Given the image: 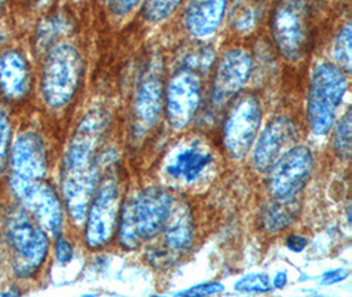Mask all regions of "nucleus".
Masks as SVG:
<instances>
[{"mask_svg":"<svg viewBox=\"0 0 352 297\" xmlns=\"http://www.w3.org/2000/svg\"><path fill=\"white\" fill-rule=\"evenodd\" d=\"M111 127V112L104 106L87 110L66 145L63 161V194L72 221L85 222L91 198L106 167L116 160L113 150H103Z\"/></svg>","mask_w":352,"mask_h":297,"instance_id":"obj_1","label":"nucleus"},{"mask_svg":"<svg viewBox=\"0 0 352 297\" xmlns=\"http://www.w3.org/2000/svg\"><path fill=\"white\" fill-rule=\"evenodd\" d=\"M38 92L43 103L53 112L67 109L80 93L86 61L80 48L67 37L41 56Z\"/></svg>","mask_w":352,"mask_h":297,"instance_id":"obj_2","label":"nucleus"},{"mask_svg":"<svg viewBox=\"0 0 352 297\" xmlns=\"http://www.w3.org/2000/svg\"><path fill=\"white\" fill-rule=\"evenodd\" d=\"M323 1L326 0H272L268 21L273 47L289 65H300L309 56L316 11Z\"/></svg>","mask_w":352,"mask_h":297,"instance_id":"obj_3","label":"nucleus"},{"mask_svg":"<svg viewBox=\"0 0 352 297\" xmlns=\"http://www.w3.org/2000/svg\"><path fill=\"white\" fill-rule=\"evenodd\" d=\"M350 74L331 60L314 63L306 93V125L316 138L331 134L343 112L350 86Z\"/></svg>","mask_w":352,"mask_h":297,"instance_id":"obj_4","label":"nucleus"},{"mask_svg":"<svg viewBox=\"0 0 352 297\" xmlns=\"http://www.w3.org/2000/svg\"><path fill=\"white\" fill-rule=\"evenodd\" d=\"M175 200L169 192L149 187L139 192L119 213V242L127 250L138 249L143 242L160 234L170 214Z\"/></svg>","mask_w":352,"mask_h":297,"instance_id":"obj_5","label":"nucleus"},{"mask_svg":"<svg viewBox=\"0 0 352 297\" xmlns=\"http://www.w3.org/2000/svg\"><path fill=\"white\" fill-rule=\"evenodd\" d=\"M204 66L188 59L165 79L164 118L168 125L182 132L192 125L204 103Z\"/></svg>","mask_w":352,"mask_h":297,"instance_id":"obj_6","label":"nucleus"},{"mask_svg":"<svg viewBox=\"0 0 352 297\" xmlns=\"http://www.w3.org/2000/svg\"><path fill=\"white\" fill-rule=\"evenodd\" d=\"M6 238L15 275L21 279L34 276L49 254L47 232L25 210H14L6 219Z\"/></svg>","mask_w":352,"mask_h":297,"instance_id":"obj_7","label":"nucleus"},{"mask_svg":"<svg viewBox=\"0 0 352 297\" xmlns=\"http://www.w3.org/2000/svg\"><path fill=\"white\" fill-rule=\"evenodd\" d=\"M164 61L159 54L151 56L143 65L131 102V135L133 141L145 138L164 116Z\"/></svg>","mask_w":352,"mask_h":297,"instance_id":"obj_8","label":"nucleus"},{"mask_svg":"<svg viewBox=\"0 0 352 297\" xmlns=\"http://www.w3.org/2000/svg\"><path fill=\"white\" fill-rule=\"evenodd\" d=\"M222 143L228 156L241 160L247 156L263 127L264 107L256 93L243 92L226 107Z\"/></svg>","mask_w":352,"mask_h":297,"instance_id":"obj_9","label":"nucleus"},{"mask_svg":"<svg viewBox=\"0 0 352 297\" xmlns=\"http://www.w3.org/2000/svg\"><path fill=\"white\" fill-rule=\"evenodd\" d=\"M208 99L214 110H224L241 94L255 72V57L248 48H227L212 60Z\"/></svg>","mask_w":352,"mask_h":297,"instance_id":"obj_10","label":"nucleus"},{"mask_svg":"<svg viewBox=\"0 0 352 297\" xmlns=\"http://www.w3.org/2000/svg\"><path fill=\"white\" fill-rule=\"evenodd\" d=\"M111 161L102 174L85 218V242L91 250L104 247L115 234L120 210V189Z\"/></svg>","mask_w":352,"mask_h":297,"instance_id":"obj_11","label":"nucleus"},{"mask_svg":"<svg viewBox=\"0 0 352 297\" xmlns=\"http://www.w3.org/2000/svg\"><path fill=\"white\" fill-rule=\"evenodd\" d=\"M7 165L10 167V187L15 196L45 180L48 148L44 136L36 130L21 131L12 141Z\"/></svg>","mask_w":352,"mask_h":297,"instance_id":"obj_12","label":"nucleus"},{"mask_svg":"<svg viewBox=\"0 0 352 297\" xmlns=\"http://www.w3.org/2000/svg\"><path fill=\"white\" fill-rule=\"evenodd\" d=\"M215 164V152L204 136L184 138L170 148L162 164L168 180L181 187L199 183Z\"/></svg>","mask_w":352,"mask_h":297,"instance_id":"obj_13","label":"nucleus"},{"mask_svg":"<svg viewBox=\"0 0 352 297\" xmlns=\"http://www.w3.org/2000/svg\"><path fill=\"white\" fill-rule=\"evenodd\" d=\"M301 141V128L288 114H277L261 127L252 148L255 170L270 173L276 163Z\"/></svg>","mask_w":352,"mask_h":297,"instance_id":"obj_14","label":"nucleus"},{"mask_svg":"<svg viewBox=\"0 0 352 297\" xmlns=\"http://www.w3.org/2000/svg\"><path fill=\"white\" fill-rule=\"evenodd\" d=\"M314 170V154L297 144L281 157L270 172V190L274 200H293L310 181Z\"/></svg>","mask_w":352,"mask_h":297,"instance_id":"obj_15","label":"nucleus"},{"mask_svg":"<svg viewBox=\"0 0 352 297\" xmlns=\"http://www.w3.org/2000/svg\"><path fill=\"white\" fill-rule=\"evenodd\" d=\"M33 69L25 53L17 48L0 50V98L11 105L27 101L33 90Z\"/></svg>","mask_w":352,"mask_h":297,"instance_id":"obj_16","label":"nucleus"},{"mask_svg":"<svg viewBox=\"0 0 352 297\" xmlns=\"http://www.w3.org/2000/svg\"><path fill=\"white\" fill-rule=\"evenodd\" d=\"M231 0H186L181 10L185 32L197 41L212 39L228 16Z\"/></svg>","mask_w":352,"mask_h":297,"instance_id":"obj_17","label":"nucleus"},{"mask_svg":"<svg viewBox=\"0 0 352 297\" xmlns=\"http://www.w3.org/2000/svg\"><path fill=\"white\" fill-rule=\"evenodd\" d=\"M16 198L47 233L60 235L64 225V209L58 194L47 180L23 190Z\"/></svg>","mask_w":352,"mask_h":297,"instance_id":"obj_18","label":"nucleus"},{"mask_svg":"<svg viewBox=\"0 0 352 297\" xmlns=\"http://www.w3.org/2000/svg\"><path fill=\"white\" fill-rule=\"evenodd\" d=\"M162 232L166 245L172 250L189 249L194 239V222L190 209L185 203H173Z\"/></svg>","mask_w":352,"mask_h":297,"instance_id":"obj_19","label":"nucleus"},{"mask_svg":"<svg viewBox=\"0 0 352 297\" xmlns=\"http://www.w3.org/2000/svg\"><path fill=\"white\" fill-rule=\"evenodd\" d=\"M70 24L63 14H52L41 19L34 32V49L43 56L49 48L66 39Z\"/></svg>","mask_w":352,"mask_h":297,"instance_id":"obj_20","label":"nucleus"},{"mask_svg":"<svg viewBox=\"0 0 352 297\" xmlns=\"http://www.w3.org/2000/svg\"><path fill=\"white\" fill-rule=\"evenodd\" d=\"M300 212V205L297 203V198L293 200H274L267 203L261 209V225L264 229L270 233L280 232L297 218V214Z\"/></svg>","mask_w":352,"mask_h":297,"instance_id":"obj_21","label":"nucleus"},{"mask_svg":"<svg viewBox=\"0 0 352 297\" xmlns=\"http://www.w3.org/2000/svg\"><path fill=\"white\" fill-rule=\"evenodd\" d=\"M186 0H142L138 14L146 24L159 25L181 12Z\"/></svg>","mask_w":352,"mask_h":297,"instance_id":"obj_22","label":"nucleus"},{"mask_svg":"<svg viewBox=\"0 0 352 297\" xmlns=\"http://www.w3.org/2000/svg\"><path fill=\"white\" fill-rule=\"evenodd\" d=\"M351 21L347 20L336 33L331 44V61L351 74Z\"/></svg>","mask_w":352,"mask_h":297,"instance_id":"obj_23","label":"nucleus"},{"mask_svg":"<svg viewBox=\"0 0 352 297\" xmlns=\"http://www.w3.org/2000/svg\"><path fill=\"white\" fill-rule=\"evenodd\" d=\"M351 109L347 107L346 111L342 112L334 128L331 130L333 151L342 160H349L351 157Z\"/></svg>","mask_w":352,"mask_h":297,"instance_id":"obj_24","label":"nucleus"},{"mask_svg":"<svg viewBox=\"0 0 352 297\" xmlns=\"http://www.w3.org/2000/svg\"><path fill=\"white\" fill-rule=\"evenodd\" d=\"M12 121L8 110L0 105V174L6 170L12 145Z\"/></svg>","mask_w":352,"mask_h":297,"instance_id":"obj_25","label":"nucleus"},{"mask_svg":"<svg viewBox=\"0 0 352 297\" xmlns=\"http://www.w3.org/2000/svg\"><path fill=\"white\" fill-rule=\"evenodd\" d=\"M234 288L243 294H267L272 285L267 274H250L235 283Z\"/></svg>","mask_w":352,"mask_h":297,"instance_id":"obj_26","label":"nucleus"},{"mask_svg":"<svg viewBox=\"0 0 352 297\" xmlns=\"http://www.w3.org/2000/svg\"><path fill=\"white\" fill-rule=\"evenodd\" d=\"M140 4L142 0H113L107 11L116 21H124L131 16L138 14Z\"/></svg>","mask_w":352,"mask_h":297,"instance_id":"obj_27","label":"nucleus"},{"mask_svg":"<svg viewBox=\"0 0 352 297\" xmlns=\"http://www.w3.org/2000/svg\"><path fill=\"white\" fill-rule=\"evenodd\" d=\"M223 291L224 287L222 283H205V284L194 285L189 289H185V291L179 292L178 295H184V296H210V295H218Z\"/></svg>","mask_w":352,"mask_h":297,"instance_id":"obj_28","label":"nucleus"},{"mask_svg":"<svg viewBox=\"0 0 352 297\" xmlns=\"http://www.w3.org/2000/svg\"><path fill=\"white\" fill-rule=\"evenodd\" d=\"M54 256L60 265H69L74 256V250L70 242L66 239H58L54 247Z\"/></svg>","mask_w":352,"mask_h":297,"instance_id":"obj_29","label":"nucleus"},{"mask_svg":"<svg viewBox=\"0 0 352 297\" xmlns=\"http://www.w3.org/2000/svg\"><path fill=\"white\" fill-rule=\"evenodd\" d=\"M349 278V271L344 268H336L333 271H327L322 276V283L326 285H333L336 283L343 282Z\"/></svg>","mask_w":352,"mask_h":297,"instance_id":"obj_30","label":"nucleus"},{"mask_svg":"<svg viewBox=\"0 0 352 297\" xmlns=\"http://www.w3.org/2000/svg\"><path fill=\"white\" fill-rule=\"evenodd\" d=\"M285 245H287L288 250L298 254V252H302V251L306 249V246H307V239H306L305 236H302V235L292 234L289 235L288 238H287Z\"/></svg>","mask_w":352,"mask_h":297,"instance_id":"obj_31","label":"nucleus"},{"mask_svg":"<svg viewBox=\"0 0 352 297\" xmlns=\"http://www.w3.org/2000/svg\"><path fill=\"white\" fill-rule=\"evenodd\" d=\"M288 283V275L285 271H280L276 274L274 279H273V287L276 289H283Z\"/></svg>","mask_w":352,"mask_h":297,"instance_id":"obj_32","label":"nucleus"},{"mask_svg":"<svg viewBox=\"0 0 352 297\" xmlns=\"http://www.w3.org/2000/svg\"><path fill=\"white\" fill-rule=\"evenodd\" d=\"M12 3V0H0V16L7 10V7Z\"/></svg>","mask_w":352,"mask_h":297,"instance_id":"obj_33","label":"nucleus"},{"mask_svg":"<svg viewBox=\"0 0 352 297\" xmlns=\"http://www.w3.org/2000/svg\"><path fill=\"white\" fill-rule=\"evenodd\" d=\"M96 3H98L99 6H102V7H104L106 10L110 7V4H111L113 0H94Z\"/></svg>","mask_w":352,"mask_h":297,"instance_id":"obj_34","label":"nucleus"},{"mask_svg":"<svg viewBox=\"0 0 352 297\" xmlns=\"http://www.w3.org/2000/svg\"><path fill=\"white\" fill-rule=\"evenodd\" d=\"M70 1H73V3H80L82 0H70Z\"/></svg>","mask_w":352,"mask_h":297,"instance_id":"obj_35","label":"nucleus"}]
</instances>
